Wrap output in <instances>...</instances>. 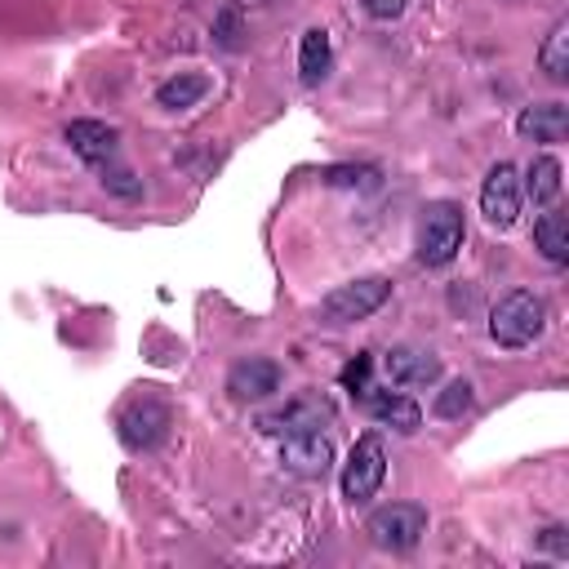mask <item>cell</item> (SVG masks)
Here are the masks:
<instances>
[{
	"label": "cell",
	"instance_id": "cell-1",
	"mask_svg": "<svg viewBox=\"0 0 569 569\" xmlns=\"http://www.w3.org/2000/svg\"><path fill=\"white\" fill-rule=\"evenodd\" d=\"M462 209L453 200H436L422 209V222H418V240H413V253L422 267H445L453 262V253L462 249Z\"/></svg>",
	"mask_w": 569,
	"mask_h": 569
},
{
	"label": "cell",
	"instance_id": "cell-2",
	"mask_svg": "<svg viewBox=\"0 0 569 569\" xmlns=\"http://www.w3.org/2000/svg\"><path fill=\"white\" fill-rule=\"evenodd\" d=\"M547 325V302L533 289H511L507 298H498L493 316H489V333L498 347H529Z\"/></svg>",
	"mask_w": 569,
	"mask_h": 569
},
{
	"label": "cell",
	"instance_id": "cell-3",
	"mask_svg": "<svg viewBox=\"0 0 569 569\" xmlns=\"http://www.w3.org/2000/svg\"><path fill=\"white\" fill-rule=\"evenodd\" d=\"M387 298H391V280L387 276H356V280H347V284H338V289H329L320 298V316L329 325H351V320L373 316Z\"/></svg>",
	"mask_w": 569,
	"mask_h": 569
},
{
	"label": "cell",
	"instance_id": "cell-4",
	"mask_svg": "<svg viewBox=\"0 0 569 569\" xmlns=\"http://www.w3.org/2000/svg\"><path fill=\"white\" fill-rule=\"evenodd\" d=\"M365 533L382 551H409L427 533V507L418 502H387L365 520Z\"/></svg>",
	"mask_w": 569,
	"mask_h": 569
},
{
	"label": "cell",
	"instance_id": "cell-5",
	"mask_svg": "<svg viewBox=\"0 0 569 569\" xmlns=\"http://www.w3.org/2000/svg\"><path fill=\"white\" fill-rule=\"evenodd\" d=\"M382 476H387V449H382V440L369 431V436H360V440L351 445V458H347V467H342V498H351V502L373 498L378 485H382Z\"/></svg>",
	"mask_w": 569,
	"mask_h": 569
},
{
	"label": "cell",
	"instance_id": "cell-6",
	"mask_svg": "<svg viewBox=\"0 0 569 569\" xmlns=\"http://www.w3.org/2000/svg\"><path fill=\"white\" fill-rule=\"evenodd\" d=\"M520 173L511 160H498L489 173H485V187H480V213L489 227L507 231L516 218H520Z\"/></svg>",
	"mask_w": 569,
	"mask_h": 569
},
{
	"label": "cell",
	"instance_id": "cell-7",
	"mask_svg": "<svg viewBox=\"0 0 569 569\" xmlns=\"http://www.w3.org/2000/svg\"><path fill=\"white\" fill-rule=\"evenodd\" d=\"M329 418H333V405H329V400H320V396H298V400H289L284 409L262 413L258 427L271 431V436H298V431H320Z\"/></svg>",
	"mask_w": 569,
	"mask_h": 569
},
{
	"label": "cell",
	"instance_id": "cell-8",
	"mask_svg": "<svg viewBox=\"0 0 569 569\" xmlns=\"http://www.w3.org/2000/svg\"><path fill=\"white\" fill-rule=\"evenodd\" d=\"M164 431H169V409L151 396H142L138 405H129L120 413V440L129 449H156L164 440Z\"/></svg>",
	"mask_w": 569,
	"mask_h": 569
},
{
	"label": "cell",
	"instance_id": "cell-9",
	"mask_svg": "<svg viewBox=\"0 0 569 569\" xmlns=\"http://www.w3.org/2000/svg\"><path fill=\"white\" fill-rule=\"evenodd\" d=\"M280 462H284V471L316 480V476H325V471L333 467V445H329V436H320V431H298V436H284Z\"/></svg>",
	"mask_w": 569,
	"mask_h": 569
},
{
	"label": "cell",
	"instance_id": "cell-10",
	"mask_svg": "<svg viewBox=\"0 0 569 569\" xmlns=\"http://www.w3.org/2000/svg\"><path fill=\"white\" fill-rule=\"evenodd\" d=\"M382 369L400 387H431V382H440V356H431L427 347H391L382 356Z\"/></svg>",
	"mask_w": 569,
	"mask_h": 569
},
{
	"label": "cell",
	"instance_id": "cell-11",
	"mask_svg": "<svg viewBox=\"0 0 569 569\" xmlns=\"http://www.w3.org/2000/svg\"><path fill=\"white\" fill-rule=\"evenodd\" d=\"M227 391H231L236 400H267V396L280 391V365H276V360H262V356H249V360L231 365Z\"/></svg>",
	"mask_w": 569,
	"mask_h": 569
},
{
	"label": "cell",
	"instance_id": "cell-12",
	"mask_svg": "<svg viewBox=\"0 0 569 569\" xmlns=\"http://www.w3.org/2000/svg\"><path fill=\"white\" fill-rule=\"evenodd\" d=\"M62 138H67L71 151H76L80 160H89V164H107V160L116 156V142H120L116 124H107V120H71V124L62 129Z\"/></svg>",
	"mask_w": 569,
	"mask_h": 569
},
{
	"label": "cell",
	"instance_id": "cell-13",
	"mask_svg": "<svg viewBox=\"0 0 569 569\" xmlns=\"http://www.w3.org/2000/svg\"><path fill=\"white\" fill-rule=\"evenodd\" d=\"M365 400V409L382 422V427H391V431H400V436H413L418 427H422V409L409 400V396H396V391H365L360 396Z\"/></svg>",
	"mask_w": 569,
	"mask_h": 569
},
{
	"label": "cell",
	"instance_id": "cell-14",
	"mask_svg": "<svg viewBox=\"0 0 569 569\" xmlns=\"http://www.w3.org/2000/svg\"><path fill=\"white\" fill-rule=\"evenodd\" d=\"M516 129L533 142H560L569 133V107L565 102H538V107H525Z\"/></svg>",
	"mask_w": 569,
	"mask_h": 569
},
{
	"label": "cell",
	"instance_id": "cell-15",
	"mask_svg": "<svg viewBox=\"0 0 569 569\" xmlns=\"http://www.w3.org/2000/svg\"><path fill=\"white\" fill-rule=\"evenodd\" d=\"M204 93H209V76H200V71H178L173 80H164V84L156 89V102H160L164 111H182V107H196Z\"/></svg>",
	"mask_w": 569,
	"mask_h": 569
},
{
	"label": "cell",
	"instance_id": "cell-16",
	"mask_svg": "<svg viewBox=\"0 0 569 569\" xmlns=\"http://www.w3.org/2000/svg\"><path fill=\"white\" fill-rule=\"evenodd\" d=\"M525 191L533 204H551L560 196V160L556 156H533L525 169Z\"/></svg>",
	"mask_w": 569,
	"mask_h": 569
},
{
	"label": "cell",
	"instance_id": "cell-17",
	"mask_svg": "<svg viewBox=\"0 0 569 569\" xmlns=\"http://www.w3.org/2000/svg\"><path fill=\"white\" fill-rule=\"evenodd\" d=\"M538 67L547 71V80L565 84L569 80V22H556L538 49Z\"/></svg>",
	"mask_w": 569,
	"mask_h": 569
},
{
	"label": "cell",
	"instance_id": "cell-18",
	"mask_svg": "<svg viewBox=\"0 0 569 569\" xmlns=\"http://www.w3.org/2000/svg\"><path fill=\"white\" fill-rule=\"evenodd\" d=\"M533 244L542 249V258L547 262H569V222L560 218V213H542L538 222H533Z\"/></svg>",
	"mask_w": 569,
	"mask_h": 569
},
{
	"label": "cell",
	"instance_id": "cell-19",
	"mask_svg": "<svg viewBox=\"0 0 569 569\" xmlns=\"http://www.w3.org/2000/svg\"><path fill=\"white\" fill-rule=\"evenodd\" d=\"M298 71H302V80H307V84L325 80V71H329V36H325L320 27L302 31V49H298Z\"/></svg>",
	"mask_w": 569,
	"mask_h": 569
},
{
	"label": "cell",
	"instance_id": "cell-20",
	"mask_svg": "<svg viewBox=\"0 0 569 569\" xmlns=\"http://www.w3.org/2000/svg\"><path fill=\"white\" fill-rule=\"evenodd\" d=\"M471 405H476V391H471V382H467V378L445 382V391L436 396V413H440V418H462Z\"/></svg>",
	"mask_w": 569,
	"mask_h": 569
},
{
	"label": "cell",
	"instance_id": "cell-21",
	"mask_svg": "<svg viewBox=\"0 0 569 569\" xmlns=\"http://www.w3.org/2000/svg\"><path fill=\"white\" fill-rule=\"evenodd\" d=\"M369 373H373V356H369V351H360V356L342 369V387H347L351 396H365V391H369Z\"/></svg>",
	"mask_w": 569,
	"mask_h": 569
},
{
	"label": "cell",
	"instance_id": "cell-22",
	"mask_svg": "<svg viewBox=\"0 0 569 569\" xmlns=\"http://www.w3.org/2000/svg\"><path fill=\"white\" fill-rule=\"evenodd\" d=\"M102 187L116 191V196H124V200H138L142 196V182L129 169H102Z\"/></svg>",
	"mask_w": 569,
	"mask_h": 569
},
{
	"label": "cell",
	"instance_id": "cell-23",
	"mask_svg": "<svg viewBox=\"0 0 569 569\" xmlns=\"http://www.w3.org/2000/svg\"><path fill=\"white\" fill-rule=\"evenodd\" d=\"M369 178H373V169H325V182H333V187H356Z\"/></svg>",
	"mask_w": 569,
	"mask_h": 569
},
{
	"label": "cell",
	"instance_id": "cell-24",
	"mask_svg": "<svg viewBox=\"0 0 569 569\" xmlns=\"http://www.w3.org/2000/svg\"><path fill=\"white\" fill-rule=\"evenodd\" d=\"M369 18H400L405 13V0H360Z\"/></svg>",
	"mask_w": 569,
	"mask_h": 569
},
{
	"label": "cell",
	"instance_id": "cell-25",
	"mask_svg": "<svg viewBox=\"0 0 569 569\" xmlns=\"http://www.w3.org/2000/svg\"><path fill=\"white\" fill-rule=\"evenodd\" d=\"M542 542H547V547H556V551H569V547H565V538H560V529H547V533H542Z\"/></svg>",
	"mask_w": 569,
	"mask_h": 569
}]
</instances>
